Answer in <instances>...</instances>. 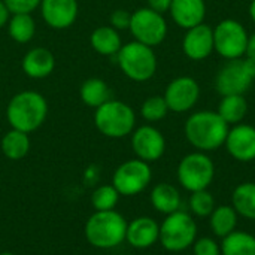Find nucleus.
<instances>
[{
	"mask_svg": "<svg viewBox=\"0 0 255 255\" xmlns=\"http://www.w3.org/2000/svg\"><path fill=\"white\" fill-rule=\"evenodd\" d=\"M230 126L217 111H199L185 121V137L200 152H211L221 148L226 142Z\"/></svg>",
	"mask_w": 255,
	"mask_h": 255,
	"instance_id": "obj_1",
	"label": "nucleus"
},
{
	"mask_svg": "<svg viewBox=\"0 0 255 255\" xmlns=\"http://www.w3.org/2000/svg\"><path fill=\"white\" fill-rule=\"evenodd\" d=\"M48 103L37 91H21L15 94L6 108V120L12 128L31 133L46 120Z\"/></svg>",
	"mask_w": 255,
	"mask_h": 255,
	"instance_id": "obj_2",
	"label": "nucleus"
},
{
	"mask_svg": "<svg viewBox=\"0 0 255 255\" xmlns=\"http://www.w3.org/2000/svg\"><path fill=\"white\" fill-rule=\"evenodd\" d=\"M127 221L117 211H96L85 224V238L99 250H112L126 241Z\"/></svg>",
	"mask_w": 255,
	"mask_h": 255,
	"instance_id": "obj_3",
	"label": "nucleus"
},
{
	"mask_svg": "<svg viewBox=\"0 0 255 255\" xmlns=\"http://www.w3.org/2000/svg\"><path fill=\"white\" fill-rule=\"evenodd\" d=\"M94 124L97 130L111 139H121L133 133L136 115L131 106L121 100L111 99L96 109Z\"/></svg>",
	"mask_w": 255,
	"mask_h": 255,
	"instance_id": "obj_4",
	"label": "nucleus"
},
{
	"mask_svg": "<svg viewBox=\"0 0 255 255\" xmlns=\"http://www.w3.org/2000/svg\"><path fill=\"white\" fill-rule=\"evenodd\" d=\"M117 58L123 73L131 81H149L157 72V55L154 49L137 40L123 45Z\"/></svg>",
	"mask_w": 255,
	"mask_h": 255,
	"instance_id": "obj_5",
	"label": "nucleus"
},
{
	"mask_svg": "<svg viewBox=\"0 0 255 255\" xmlns=\"http://www.w3.org/2000/svg\"><path fill=\"white\" fill-rule=\"evenodd\" d=\"M197 239V224L185 211H176L166 215L160 226V238L163 248L170 253H181L193 247Z\"/></svg>",
	"mask_w": 255,
	"mask_h": 255,
	"instance_id": "obj_6",
	"label": "nucleus"
},
{
	"mask_svg": "<svg viewBox=\"0 0 255 255\" xmlns=\"http://www.w3.org/2000/svg\"><path fill=\"white\" fill-rule=\"evenodd\" d=\"M255 79V60L242 57L227 60L215 76V90L221 96L245 94Z\"/></svg>",
	"mask_w": 255,
	"mask_h": 255,
	"instance_id": "obj_7",
	"label": "nucleus"
},
{
	"mask_svg": "<svg viewBox=\"0 0 255 255\" xmlns=\"http://www.w3.org/2000/svg\"><path fill=\"white\" fill-rule=\"evenodd\" d=\"M178 182L190 193L208 190L215 178V164L206 152H191L178 164Z\"/></svg>",
	"mask_w": 255,
	"mask_h": 255,
	"instance_id": "obj_8",
	"label": "nucleus"
},
{
	"mask_svg": "<svg viewBox=\"0 0 255 255\" xmlns=\"http://www.w3.org/2000/svg\"><path fill=\"white\" fill-rule=\"evenodd\" d=\"M248 31L236 19L227 18L214 28V51L226 60L242 58L247 54Z\"/></svg>",
	"mask_w": 255,
	"mask_h": 255,
	"instance_id": "obj_9",
	"label": "nucleus"
},
{
	"mask_svg": "<svg viewBox=\"0 0 255 255\" xmlns=\"http://www.w3.org/2000/svg\"><path fill=\"white\" fill-rule=\"evenodd\" d=\"M128 30L131 31L134 40L154 48L166 39L167 22L163 13L155 12L146 6L131 13Z\"/></svg>",
	"mask_w": 255,
	"mask_h": 255,
	"instance_id": "obj_10",
	"label": "nucleus"
},
{
	"mask_svg": "<svg viewBox=\"0 0 255 255\" xmlns=\"http://www.w3.org/2000/svg\"><path fill=\"white\" fill-rule=\"evenodd\" d=\"M152 179V170L149 163L133 158L127 160L117 167L112 176V185L117 188L120 196H136L142 193Z\"/></svg>",
	"mask_w": 255,
	"mask_h": 255,
	"instance_id": "obj_11",
	"label": "nucleus"
},
{
	"mask_svg": "<svg viewBox=\"0 0 255 255\" xmlns=\"http://www.w3.org/2000/svg\"><path fill=\"white\" fill-rule=\"evenodd\" d=\"M164 100L169 111L184 114L191 111L200 97V87L191 76H179L169 82L164 91Z\"/></svg>",
	"mask_w": 255,
	"mask_h": 255,
	"instance_id": "obj_12",
	"label": "nucleus"
},
{
	"mask_svg": "<svg viewBox=\"0 0 255 255\" xmlns=\"http://www.w3.org/2000/svg\"><path fill=\"white\" fill-rule=\"evenodd\" d=\"M131 148L139 160L152 163L160 160L166 151V139L160 130L152 126H142L133 130Z\"/></svg>",
	"mask_w": 255,
	"mask_h": 255,
	"instance_id": "obj_13",
	"label": "nucleus"
},
{
	"mask_svg": "<svg viewBox=\"0 0 255 255\" xmlns=\"http://www.w3.org/2000/svg\"><path fill=\"white\" fill-rule=\"evenodd\" d=\"M224 146L227 152L241 163L255 160V127L251 124H236L229 130Z\"/></svg>",
	"mask_w": 255,
	"mask_h": 255,
	"instance_id": "obj_14",
	"label": "nucleus"
},
{
	"mask_svg": "<svg viewBox=\"0 0 255 255\" xmlns=\"http://www.w3.org/2000/svg\"><path fill=\"white\" fill-rule=\"evenodd\" d=\"M39 7L43 21L55 30L73 25L79 10L78 0H42Z\"/></svg>",
	"mask_w": 255,
	"mask_h": 255,
	"instance_id": "obj_15",
	"label": "nucleus"
},
{
	"mask_svg": "<svg viewBox=\"0 0 255 255\" xmlns=\"http://www.w3.org/2000/svg\"><path fill=\"white\" fill-rule=\"evenodd\" d=\"M184 54L194 61H202L214 52V28L202 22L187 30L182 40Z\"/></svg>",
	"mask_w": 255,
	"mask_h": 255,
	"instance_id": "obj_16",
	"label": "nucleus"
},
{
	"mask_svg": "<svg viewBox=\"0 0 255 255\" xmlns=\"http://www.w3.org/2000/svg\"><path fill=\"white\" fill-rule=\"evenodd\" d=\"M160 238V226L155 220L149 217L134 218L127 223L126 241L136 250L151 248Z\"/></svg>",
	"mask_w": 255,
	"mask_h": 255,
	"instance_id": "obj_17",
	"label": "nucleus"
},
{
	"mask_svg": "<svg viewBox=\"0 0 255 255\" xmlns=\"http://www.w3.org/2000/svg\"><path fill=\"white\" fill-rule=\"evenodd\" d=\"M169 12L178 27L188 30L205 21L206 3L205 0H172Z\"/></svg>",
	"mask_w": 255,
	"mask_h": 255,
	"instance_id": "obj_18",
	"label": "nucleus"
},
{
	"mask_svg": "<svg viewBox=\"0 0 255 255\" xmlns=\"http://www.w3.org/2000/svg\"><path fill=\"white\" fill-rule=\"evenodd\" d=\"M22 70L28 78L43 79L49 76L55 67V58L52 52L43 46H37L30 49L22 58Z\"/></svg>",
	"mask_w": 255,
	"mask_h": 255,
	"instance_id": "obj_19",
	"label": "nucleus"
},
{
	"mask_svg": "<svg viewBox=\"0 0 255 255\" xmlns=\"http://www.w3.org/2000/svg\"><path fill=\"white\" fill-rule=\"evenodd\" d=\"M151 205L160 214L170 215L181 209V194L176 187L167 182L157 184L151 191Z\"/></svg>",
	"mask_w": 255,
	"mask_h": 255,
	"instance_id": "obj_20",
	"label": "nucleus"
},
{
	"mask_svg": "<svg viewBox=\"0 0 255 255\" xmlns=\"http://www.w3.org/2000/svg\"><path fill=\"white\" fill-rule=\"evenodd\" d=\"M91 48L100 55H117L123 46L118 30L111 25L97 27L90 36Z\"/></svg>",
	"mask_w": 255,
	"mask_h": 255,
	"instance_id": "obj_21",
	"label": "nucleus"
},
{
	"mask_svg": "<svg viewBox=\"0 0 255 255\" xmlns=\"http://www.w3.org/2000/svg\"><path fill=\"white\" fill-rule=\"evenodd\" d=\"M238 212L230 205L215 206L212 214L209 215V226L212 233L217 238L224 239L230 233H233L238 227Z\"/></svg>",
	"mask_w": 255,
	"mask_h": 255,
	"instance_id": "obj_22",
	"label": "nucleus"
},
{
	"mask_svg": "<svg viewBox=\"0 0 255 255\" xmlns=\"http://www.w3.org/2000/svg\"><path fill=\"white\" fill-rule=\"evenodd\" d=\"M79 97L87 106L97 109L99 106L112 99V91L103 79L90 78L82 82L79 88Z\"/></svg>",
	"mask_w": 255,
	"mask_h": 255,
	"instance_id": "obj_23",
	"label": "nucleus"
},
{
	"mask_svg": "<svg viewBox=\"0 0 255 255\" xmlns=\"http://www.w3.org/2000/svg\"><path fill=\"white\" fill-rule=\"evenodd\" d=\"M217 112L229 126H236V124H241L244 118L247 117L248 102L244 97V94L223 96L221 102L218 103Z\"/></svg>",
	"mask_w": 255,
	"mask_h": 255,
	"instance_id": "obj_24",
	"label": "nucleus"
},
{
	"mask_svg": "<svg viewBox=\"0 0 255 255\" xmlns=\"http://www.w3.org/2000/svg\"><path fill=\"white\" fill-rule=\"evenodd\" d=\"M232 206L238 215L255 221V182H242L235 188Z\"/></svg>",
	"mask_w": 255,
	"mask_h": 255,
	"instance_id": "obj_25",
	"label": "nucleus"
},
{
	"mask_svg": "<svg viewBox=\"0 0 255 255\" xmlns=\"http://www.w3.org/2000/svg\"><path fill=\"white\" fill-rule=\"evenodd\" d=\"M1 152L4 154L6 158L16 161L24 158L28 151H30V139H28V133L10 128L1 139Z\"/></svg>",
	"mask_w": 255,
	"mask_h": 255,
	"instance_id": "obj_26",
	"label": "nucleus"
},
{
	"mask_svg": "<svg viewBox=\"0 0 255 255\" xmlns=\"http://www.w3.org/2000/svg\"><path fill=\"white\" fill-rule=\"evenodd\" d=\"M223 255H255V236L247 232L235 230L223 239Z\"/></svg>",
	"mask_w": 255,
	"mask_h": 255,
	"instance_id": "obj_27",
	"label": "nucleus"
},
{
	"mask_svg": "<svg viewBox=\"0 0 255 255\" xmlns=\"http://www.w3.org/2000/svg\"><path fill=\"white\" fill-rule=\"evenodd\" d=\"M7 33L16 43H27L36 33V22L31 13H12L7 21Z\"/></svg>",
	"mask_w": 255,
	"mask_h": 255,
	"instance_id": "obj_28",
	"label": "nucleus"
},
{
	"mask_svg": "<svg viewBox=\"0 0 255 255\" xmlns=\"http://www.w3.org/2000/svg\"><path fill=\"white\" fill-rule=\"evenodd\" d=\"M120 200V193L111 185H100L91 194V205L96 211H112Z\"/></svg>",
	"mask_w": 255,
	"mask_h": 255,
	"instance_id": "obj_29",
	"label": "nucleus"
},
{
	"mask_svg": "<svg viewBox=\"0 0 255 255\" xmlns=\"http://www.w3.org/2000/svg\"><path fill=\"white\" fill-rule=\"evenodd\" d=\"M167 112H169V108H167V103H166L163 96L148 97L142 103V106H140V115L148 123H158V121H161L167 115Z\"/></svg>",
	"mask_w": 255,
	"mask_h": 255,
	"instance_id": "obj_30",
	"label": "nucleus"
},
{
	"mask_svg": "<svg viewBox=\"0 0 255 255\" xmlns=\"http://www.w3.org/2000/svg\"><path fill=\"white\" fill-rule=\"evenodd\" d=\"M190 209L194 217L206 218L215 209V199L208 190L194 191L190 197Z\"/></svg>",
	"mask_w": 255,
	"mask_h": 255,
	"instance_id": "obj_31",
	"label": "nucleus"
},
{
	"mask_svg": "<svg viewBox=\"0 0 255 255\" xmlns=\"http://www.w3.org/2000/svg\"><path fill=\"white\" fill-rule=\"evenodd\" d=\"M194 255H221V247L212 238H200L193 244Z\"/></svg>",
	"mask_w": 255,
	"mask_h": 255,
	"instance_id": "obj_32",
	"label": "nucleus"
},
{
	"mask_svg": "<svg viewBox=\"0 0 255 255\" xmlns=\"http://www.w3.org/2000/svg\"><path fill=\"white\" fill-rule=\"evenodd\" d=\"M10 13H31L42 0H3Z\"/></svg>",
	"mask_w": 255,
	"mask_h": 255,
	"instance_id": "obj_33",
	"label": "nucleus"
},
{
	"mask_svg": "<svg viewBox=\"0 0 255 255\" xmlns=\"http://www.w3.org/2000/svg\"><path fill=\"white\" fill-rule=\"evenodd\" d=\"M111 27H114L115 30H127L130 27V21H131V13L126 9H115L111 13Z\"/></svg>",
	"mask_w": 255,
	"mask_h": 255,
	"instance_id": "obj_34",
	"label": "nucleus"
},
{
	"mask_svg": "<svg viewBox=\"0 0 255 255\" xmlns=\"http://www.w3.org/2000/svg\"><path fill=\"white\" fill-rule=\"evenodd\" d=\"M146 3H148L149 9L160 12V13H164L170 9L172 0H146Z\"/></svg>",
	"mask_w": 255,
	"mask_h": 255,
	"instance_id": "obj_35",
	"label": "nucleus"
},
{
	"mask_svg": "<svg viewBox=\"0 0 255 255\" xmlns=\"http://www.w3.org/2000/svg\"><path fill=\"white\" fill-rule=\"evenodd\" d=\"M9 18H10V12H9V9L6 7L4 1L0 0V28L4 27V25H7Z\"/></svg>",
	"mask_w": 255,
	"mask_h": 255,
	"instance_id": "obj_36",
	"label": "nucleus"
},
{
	"mask_svg": "<svg viewBox=\"0 0 255 255\" xmlns=\"http://www.w3.org/2000/svg\"><path fill=\"white\" fill-rule=\"evenodd\" d=\"M245 55L255 60V33H253L248 37V46H247V54Z\"/></svg>",
	"mask_w": 255,
	"mask_h": 255,
	"instance_id": "obj_37",
	"label": "nucleus"
},
{
	"mask_svg": "<svg viewBox=\"0 0 255 255\" xmlns=\"http://www.w3.org/2000/svg\"><path fill=\"white\" fill-rule=\"evenodd\" d=\"M250 16H251V19L255 22V0H253L250 3Z\"/></svg>",
	"mask_w": 255,
	"mask_h": 255,
	"instance_id": "obj_38",
	"label": "nucleus"
},
{
	"mask_svg": "<svg viewBox=\"0 0 255 255\" xmlns=\"http://www.w3.org/2000/svg\"><path fill=\"white\" fill-rule=\"evenodd\" d=\"M0 255H15V254H12V253H1Z\"/></svg>",
	"mask_w": 255,
	"mask_h": 255,
	"instance_id": "obj_39",
	"label": "nucleus"
}]
</instances>
